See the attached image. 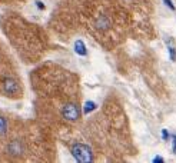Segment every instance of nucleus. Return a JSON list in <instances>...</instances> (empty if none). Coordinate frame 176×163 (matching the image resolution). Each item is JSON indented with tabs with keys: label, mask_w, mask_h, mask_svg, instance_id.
Here are the masks:
<instances>
[{
	"label": "nucleus",
	"mask_w": 176,
	"mask_h": 163,
	"mask_svg": "<svg viewBox=\"0 0 176 163\" xmlns=\"http://www.w3.org/2000/svg\"><path fill=\"white\" fill-rule=\"evenodd\" d=\"M70 153L75 158V160H77V162H80V163L93 162V152H92L90 146H87L85 143H79V142L72 143Z\"/></svg>",
	"instance_id": "1"
},
{
	"label": "nucleus",
	"mask_w": 176,
	"mask_h": 163,
	"mask_svg": "<svg viewBox=\"0 0 176 163\" xmlns=\"http://www.w3.org/2000/svg\"><path fill=\"white\" fill-rule=\"evenodd\" d=\"M160 136H162V139L165 140V142L171 140V133H169V130H167V129H162V132H160Z\"/></svg>",
	"instance_id": "10"
},
{
	"label": "nucleus",
	"mask_w": 176,
	"mask_h": 163,
	"mask_svg": "<svg viewBox=\"0 0 176 163\" xmlns=\"http://www.w3.org/2000/svg\"><path fill=\"white\" fill-rule=\"evenodd\" d=\"M171 140H172V152L176 153V135H171Z\"/></svg>",
	"instance_id": "13"
},
{
	"label": "nucleus",
	"mask_w": 176,
	"mask_h": 163,
	"mask_svg": "<svg viewBox=\"0 0 176 163\" xmlns=\"http://www.w3.org/2000/svg\"><path fill=\"white\" fill-rule=\"evenodd\" d=\"M162 2H163V5L166 6V7H169L171 10H173V12L176 10V6L173 5V2H172V0H162Z\"/></svg>",
	"instance_id": "11"
},
{
	"label": "nucleus",
	"mask_w": 176,
	"mask_h": 163,
	"mask_svg": "<svg viewBox=\"0 0 176 163\" xmlns=\"http://www.w3.org/2000/svg\"><path fill=\"white\" fill-rule=\"evenodd\" d=\"M2 92L7 97L14 99V97H19L20 94H22V87H20L19 82L14 77H6L2 82Z\"/></svg>",
	"instance_id": "2"
},
{
	"label": "nucleus",
	"mask_w": 176,
	"mask_h": 163,
	"mask_svg": "<svg viewBox=\"0 0 176 163\" xmlns=\"http://www.w3.org/2000/svg\"><path fill=\"white\" fill-rule=\"evenodd\" d=\"M152 162L153 163H163V162H165V159H163L162 156H159V154H157V156H155V158L152 159Z\"/></svg>",
	"instance_id": "14"
},
{
	"label": "nucleus",
	"mask_w": 176,
	"mask_h": 163,
	"mask_svg": "<svg viewBox=\"0 0 176 163\" xmlns=\"http://www.w3.org/2000/svg\"><path fill=\"white\" fill-rule=\"evenodd\" d=\"M96 109H97V105H96L93 100H86L83 107H82V113H83L85 116H87V115H90L92 112H95Z\"/></svg>",
	"instance_id": "8"
},
{
	"label": "nucleus",
	"mask_w": 176,
	"mask_h": 163,
	"mask_svg": "<svg viewBox=\"0 0 176 163\" xmlns=\"http://www.w3.org/2000/svg\"><path fill=\"white\" fill-rule=\"evenodd\" d=\"M95 27L97 30H107L110 27V20L107 16H99L95 22Z\"/></svg>",
	"instance_id": "6"
},
{
	"label": "nucleus",
	"mask_w": 176,
	"mask_h": 163,
	"mask_svg": "<svg viewBox=\"0 0 176 163\" xmlns=\"http://www.w3.org/2000/svg\"><path fill=\"white\" fill-rule=\"evenodd\" d=\"M7 129H9V125H7L6 117L0 116V136H6V133H7Z\"/></svg>",
	"instance_id": "9"
},
{
	"label": "nucleus",
	"mask_w": 176,
	"mask_h": 163,
	"mask_svg": "<svg viewBox=\"0 0 176 163\" xmlns=\"http://www.w3.org/2000/svg\"><path fill=\"white\" fill-rule=\"evenodd\" d=\"M62 117L67 122H76L80 119V107L76 103H66L62 107Z\"/></svg>",
	"instance_id": "3"
},
{
	"label": "nucleus",
	"mask_w": 176,
	"mask_h": 163,
	"mask_svg": "<svg viewBox=\"0 0 176 163\" xmlns=\"http://www.w3.org/2000/svg\"><path fill=\"white\" fill-rule=\"evenodd\" d=\"M34 5H36V7H37L39 10H44V9H46V6H44V3H43L42 0H34Z\"/></svg>",
	"instance_id": "12"
},
{
	"label": "nucleus",
	"mask_w": 176,
	"mask_h": 163,
	"mask_svg": "<svg viewBox=\"0 0 176 163\" xmlns=\"http://www.w3.org/2000/svg\"><path fill=\"white\" fill-rule=\"evenodd\" d=\"M7 152L12 156H20L24 153V144L22 140H12L7 144Z\"/></svg>",
	"instance_id": "4"
},
{
	"label": "nucleus",
	"mask_w": 176,
	"mask_h": 163,
	"mask_svg": "<svg viewBox=\"0 0 176 163\" xmlns=\"http://www.w3.org/2000/svg\"><path fill=\"white\" fill-rule=\"evenodd\" d=\"M73 50H75V53H76L77 56H86L87 55V47H86L85 42L82 40V39H77L76 42H75V44H73Z\"/></svg>",
	"instance_id": "5"
},
{
	"label": "nucleus",
	"mask_w": 176,
	"mask_h": 163,
	"mask_svg": "<svg viewBox=\"0 0 176 163\" xmlns=\"http://www.w3.org/2000/svg\"><path fill=\"white\" fill-rule=\"evenodd\" d=\"M166 47H167V53H169V59H171V62L175 63L176 62V46L171 37L166 39Z\"/></svg>",
	"instance_id": "7"
}]
</instances>
